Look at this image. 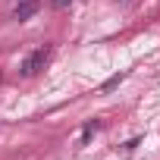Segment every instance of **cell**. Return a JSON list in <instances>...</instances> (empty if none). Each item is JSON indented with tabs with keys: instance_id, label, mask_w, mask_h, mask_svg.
I'll list each match as a JSON object with an SVG mask.
<instances>
[{
	"instance_id": "1",
	"label": "cell",
	"mask_w": 160,
	"mask_h": 160,
	"mask_svg": "<svg viewBox=\"0 0 160 160\" xmlns=\"http://www.w3.org/2000/svg\"><path fill=\"white\" fill-rule=\"evenodd\" d=\"M47 57H50V47H35L22 63H19V75L22 78H32V75H38L41 69H44V63H47Z\"/></svg>"
},
{
	"instance_id": "2",
	"label": "cell",
	"mask_w": 160,
	"mask_h": 160,
	"mask_svg": "<svg viewBox=\"0 0 160 160\" xmlns=\"http://www.w3.org/2000/svg\"><path fill=\"white\" fill-rule=\"evenodd\" d=\"M38 10H41L38 0H22V3H16V10H13V19H16V22H25V19H32Z\"/></svg>"
},
{
	"instance_id": "3",
	"label": "cell",
	"mask_w": 160,
	"mask_h": 160,
	"mask_svg": "<svg viewBox=\"0 0 160 160\" xmlns=\"http://www.w3.org/2000/svg\"><path fill=\"white\" fill-rule=\"evenodd\" d=\"M122 78H126V72H116V75H110V78H107V82L101 85V91L107 94V91H113V88H119V82H122Z\"/></svg>"
},
{
	"instance_id": "4",
	"label": "cell",
	"mask_w": 160,
	"mask_h": 160,
	"mask_svg": "<svg viewBox=\"0 0 160 160\" xmlns=\"http://www.w3.org/2000/svg\"><path fill=\"white\" fill-rule=\"evenodd\" d=\"M98 126H101L98 119H91V122H85V129H82V144H88V138H91V135L98 132Z\"/></svg>"
},
{
	"instance_id": "5",
	"label": "cell",
	"mask_w": 160,
	"mask_h": 160,
	"mask_svg": "<svg viewBox=\"0 0 160 160\" xmlns=\"http://www.w3.org/2000/svg\"><path fill=\"white\" fill-rule=\"evenodd\" d=\"M138 144H141V138H129V141L122 144V154H132V151H135Z\"/></svg>"
},
{
	"instance_id": "6",
	"label": "cell",
	"mask_w": 160,
	"mask_h": 160,
	"mask_svg": "<svg viewBox=\"0 0 160 160\" xmlns=\"http://www.w3.org/2000/svg\"><path fill=\"white\" fill-rule=\"evenodd\" d=\"M69 3H72V0H50V7H53V10H66Z\"/></svg>"
},
{
	"instance_id": "7",
	"label": "cell",
	"mask_w": 160,
	"mask_h": 160,
	"mask_svg": "<svg viewBox=\"0 0 160 160\" xmlns=\"http://www.w3.org/2000/svg\"><path fill=\"white\" fill-rule=\"evenodd\" d=\"M119 3H126V0H119Z\"/></svg>"
},
{
	"instance_id": "8",
	"label": "cell",
	"mask_w": 160,
	"mask_h": 160,
	"mask_svg": "<svg viewBox=\"0 0 160 160\" xmlns=\"http://www.w3.org/2000/svg\"><path fill=\"white\" fill-rule=\"evenodd\" d=\"M16 3H22V0H16Z\"/></svg>"
},
{
	"instance_id": "9",
	"label": "cell",
	"mask_w": 160,
	"mask_h": 160,
	"mask_svg": "<svg viewBox=\"0 0 160 160\" xmlns=\"http://www.w3.org/2000/svg\"><path fill=\"white\" fill-rule=\"evenodd\" d=\"M0 78H3V75H0Z\"/></svg>"
}]
</instances>
